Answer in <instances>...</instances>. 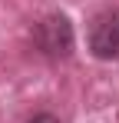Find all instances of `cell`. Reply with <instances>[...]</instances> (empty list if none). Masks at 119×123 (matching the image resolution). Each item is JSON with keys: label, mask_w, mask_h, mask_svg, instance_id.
<instances>
[{"label": "cell", "mask_w": 119, "mask_h": 123, "mask_svg": "<svg viewBox=\"0 0 119 123\" xmlns=\"http://www.w3.org/2000/svg\"><path fill=\"white\" fill-rule=\"evenodd\" d=\"M89 47L99 60H119V13H106L96 20L89 33Z\"/></svg>", "instance_id": "obj_2"}, {"label": "cell", "mask_w": 119, "mask_h": 123, "mask_svg": "<svg viewBox=\"0 0 119 123\" xmlns=\"http://www.w3.org/2000/svg\"><path fill=\"white\" fill-rule=\"evenodd\" d=\"M33 43L46 57H70L73 53V23L63 13H50L33 27Z\"/></svg>", "instance_id": "obj_1"}, {"label": "cell", "mask_w": 119, "mask_h": 123, "mask_svg": "<svg viewBox=\"0 0 119 123\" xmlns=\"http://www.w3.org/2000/svg\"><path fill=\"white\" fill-rule=\"evenodd\" d=\"M30 123H60V120L53 117V113H37V117H33Z\"/></svg>", "instance_id": "obj_3"}]
</instances>
